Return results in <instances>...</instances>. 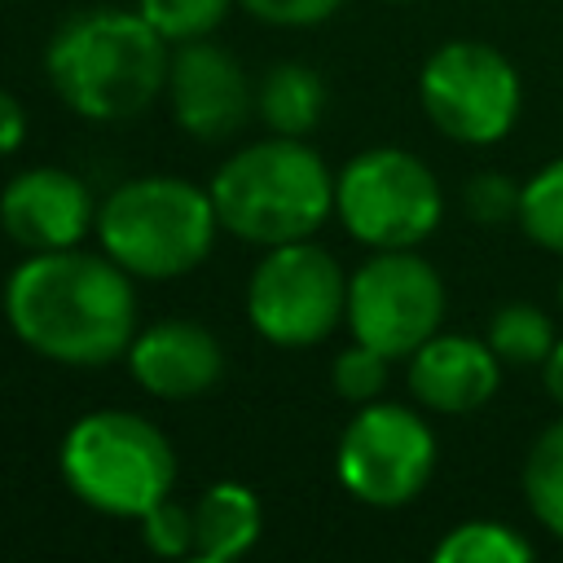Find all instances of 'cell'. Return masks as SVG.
Instances as JSON below:
<instances>
[{
	"mask_svg": "<svg viewBox=\"0 0 563 563\" xmlns=\"http://www.w3.org/2000/svg\"><path fill=\"white\" fill-rule=\"evenodd\" d=\"M0 303L18 343L53 365L97 369L136 339V277L106 251H26Z\"/></svg>",
	"mask_w": 563,
	"mask_h": 563,
	"instance_id": "6da1fadb",
	"label": "cell"
},
{
	"mask_svg": "<svg viewBox=\"0 0 563 563\" xmlns=\"http://www.w3.org/2000/svg\"><path fill=\"white\" fill-rule=\"evenodd\" d=\"M172 44L141 9L70 13L48 48L44 75L57 101L88 123H128L167 92Z\"/></svg>",
	"mask_w": 563,
	"mask_h": 563,
	"instance_id": "7a4b0ae2",
	"label": "cell"
},
{
	"mask_svg": "<svg viewBox=\"0 0 563 563\" xmlns=\"http://www.w3.org/2000/svg\"><path fill=\"white\" fill-rule=\"evenodd\" d=\"M220 229L251 246L312 238L334 216V172L303 136H264L238 145L211 176Z\"/></svg>",
	"mask_w": 563,
	"mask_h": 563,
	"instance_id": "3957f363",
	"label": "cell"
},
{
	"mask_svg": "<svg viewBox=\"0 0 563 563\" xmlns=\"http://www.w3.org/2000/svg\"><path fill=\"white\" fill-rule=\"evenodd\" d=\"M220 216L211 189L150 172L119 180L97 202V246L136 282H172L216 251Z\"/></svg>",
	"mask_w": 563,
	"mask_h": 563,
	"instance_id": "277c9868",
	"label": "cell"
},
{
	"mask_svg": "<svg viewBox=\"0 0 563 563\" xmlns=\"http://www.w3.org/2000/svg\"><path fill=\"white\" fill-rule=\"evenodd\" d=\"M62 484L110 519H141L176 488V449L136 409H92L75 418L57 449Z\"/></svg>",
	"mask_w": 563,
	"mask_h": 563,
	"instance_id": "5b68a950",
	"label": "cell"
},
{
	"mask_svg": "<svg viewBox=\"0 0 563 563\" xmlns=\"http://www.w3.org/2000/svg\"><path fill=\"white\" fill-rule=\"evenodd\" d=\"M440 180L409 150H361L334 176V216L369 251H400L427 242L440 224Z\"/></svg>",
	"mask_w": 563,
	"mask_h": 563,
	"instance_id": "8992f818",
	"label": "cell"
},
{
	"mask_svg": "<svg viewBox=\"0 0 563 563\" xmlns=\"http://www.w3.org/2000/svg\"><path fill=\"white\" fill-rule=\"evenodd\" d=\"M246 321L273 347H312L347 317V273L312 238L264 246L246 282Z\"/></svg>",
	"mask_w": 563,
	"mask_h": 563,
	"instance_id": "52a82bcc",
	"label": "cell"
},
{
	"mask_svg": "<svg viewBox=\"0 0 563 563\" xmlns=\"http://www.w3.org/2000/svg\"><path fill=\"white\" fill-rule=\"evenodd\" d=\"M435 471V435L431 427L396 400H369L352 413L334 449L339 484L378 510H396L413 501Z\"/></svg>",
	"mask_w": 563,
	"mask_h": 563,
	"instance_id": "ba28073f",
	"label": "cell"
},
{
	"mask_svg": "<svg viewBox=\"0 0 563 563\" xmlns=\"http://www.w3.org/2000/svg\"><path fill=\"white\" fill-rule=\"evenodd\" d=\"M418 97H422L427 119L449 141L493 145L515 128L519 75L493 44L449 40L422 62Z\"/></svg>",
	"mask_w": 563,
	"mask_h": 563,
	"instance_id": "9c48e42d",
	"label": "cell"
},
{
	"mask_svg": "<svg viewBox=\"0 0 563 563\" xmlns=\"http://www.w3.org/2000/svg\"><path fill=\"white\" fill-rule=\"evenodd\" d=\"M444 317V282L440 273L413 255V246L400 251H374L352 277H347V330L356 343H369L383 356H409L418 352Z\"/></svg>",
	"mask_w": 563,
	"mask_h": 563,
	"instance_id": "30bf717a",
	"label": "cell"
},
{
	"mask_svg": "<svg viewBox=\"0 0 563 563\" xmlns=\"http://www.w3.org/2000/svg\"><path fill=\"white\" fill-rule=\"evenodd\" d=\"M163 97H167L176 128L202 145L233 141L255 114V88L242 62L211 40H189L172 48Z\"/></svg>",
	"mask_w": 563,
	"mask_h": 563,
	"instance_id": "8fae6325",
	"label": "cell"
},
{
	"mask_svg": "<svg viewBox=\"0 0 563 563\" xmlns=\"http://www.w3.org/2000/svg\"><path fill=\"white\" fill-rule=\"evenodd\" d=\"M0 229L22 251L79 246L88 233H97V198L66 167H22L0 189Z\"/></svg>",
	"mask_w": 563,
	"mask_h": 563,
	"instance_id": "7c38bea8",
	"label": "cell"
},
{
	"mask_svg": "<svg viewBox=\"0 0 563 563\" xmlns=\"http://www.w3.org/2000/svg\"><path fill=\"white\" fill-rule=\"evenodd\" d=\"M128 374L154 400H194L220 387L224 378V347L220 339L189 317H163L136 330L128 347Z\"/></svg>",
	"mask_w": 563,
	"mask_h": 563,
	"instance_id": "4fadbf2b",
	"label": "cell"
},
{
	"mask_svg": "<svg viewBox=\"0 0 563 563\" xmlns=\"http://www.w3.org/2000/svg\"><path fill=\"white\" fill-rule=\"evenodd\" d=\"M501 383V356L471 334H431L409 352V391L435 413H471Z\"/></svg>",
	"mask_w": 563,
	"mask_h": 563,
	"instance_id": "5bb4252c",
	"label": "cell"
},
{
	"mask_svg": "<svg viewBox=\"0 0 563 563\" xmlns=\"http://www.w3.org/2000/svg\"><path fill=\"white\" fill-rule=\"evenodd\" d=\"M264 532V506L251 484L216 479L194 501V559L198 563H229L255 550Z\"/></svg>",
	"mask_w": 563,
	"mask_h": 563,
	"instance_id": "9a60e30c",
	"label": "cell"
},
{
	"mask_svg": "<svg viewBox=\"0 0 563 563\" xmlns=\"http://www.w3.org/2000/svg\"><path fill=\"white\" fill-rule=\"evenodd\" d=\"M255 114L277 136H308L325 114V84L308 62H273L255 88Z\"/></svg>",
	"mask_w": 563,
	"mask_h": 563,
	"instance_id": "2e32d148",
	"label": "cell"
},
{
	"mask_svg": "<svg viewBox=\"0 0 563 563\" xmlns=\"http://www.w3.org/2000/svg\"><path fill=\"white\" fill-rule=\"evenodd\" d=\"M431 559L435 563H528L532 545L497 519H466L435 541Z\"/></svg>",
	"mask_w": 563,
	"mask_h": 563,
	"instance_id": "e0dca14e",
	"label": "cell"
},
{
	"mask_svg": "<svg viewBox=\"0 0 563 563\" xmlns=\"http://www.w3.org/2000/svg\"><path fill=\"white\" fill-rule=\"evenodd\" d=\"M523 497H528L532 515L554 537H563V418L550 422L532 440L528 462H523Z\"/></svg>",
	"mask_w": 563,
	"mask_h": 563,
	"instance_id": "ac0fdd59",
	"label": "cell"
},
{
	"mask_svg": "<svg viewBox=\"0 0 563 563\" xmlns=\"http://www.w3.org/2000/svg\"><path fill=\"white\" fill-rule=\"evenodd\" d=\"M488 347L510 365H545L554 347V330L532 303H501L488 321Z\"/></svg>",
	"mask_w": 563,
	"mask_h": 563,
	"instance_id": "d6986e66",
	"label": "cell"
},
{
	"mask_svg": "<svg viewBox=\"0 0 563 563\" xmlns=\"http://www.w3.org/2000/svg\"><path fill=\"white\" fill-rule=\"evenodd\" d=\"M515 220H519V229H523L537 246L563 255V158L545 163V167L519 189V216H515Z\"/></svg>",
	"mask_w": 563,
	"mask_h": 563,
	"instance_id": "ffe728a7",
	"label": "cell"
},
{
	"mask_svg": "<svg viewBox=\"0 0 563 563\" xmlns=\"http://www.w3.org/2000/svg\"><path fill=\"white\" fill-rule=\"evenodd\" d=\"M238 0H136V9L154 22V31L176 48L189 40H207Z\"/></svg>",
	"mask_w": 563,
	"mask_h": 563,
	"instance_id": "44dd1931",
	"label": "cell"
},
{
	"mask_svg": "<svg viewBox=\"0 0 563 563\" xmlns=\"http://www.w3.org/2000/svg\"><path fill=\"white\" fill-rule=\"evenodd\" d=\"M387 365H391V356H383V352H374L369 343H356V339H352V343L334 356L330 383H334V391H339L343 400L369 405V400H378L383 387H387Z\"/></svg>",
	"mask_w": 563,
	"mask_h": 563,
	"instance_id": "7402d4cb",
	"label": "cell"
},
{
	"mask_svg": "<svg viewBox=\"0 0 563 563\" xmlns=\"http://www.w3.org/2000/svg\"><path fill=\"white\" fill-rule=\"evenodd\" d=\"M141 541L158 559H194V506H180L176 497H163L141 519Z\"/></svg>",
	"mask_w": 563,
	"mask_h": 563,
	"instance_id": "603a6c76",
	"label": "cell"
},
{
	"mask_svg": "<svg viewBox=\"0 0 563 563\" xmlns=\"http://www.w3.org/2000/svg\"><path fill=\"white\" fill-rule=\"evenodd\" d=\"M466 211L479 224H501V220L519 216V189L501 172H484L466 185Z\"/></svg>",
	"mask_w": 563,
	"mask_h": 563,
	"instance_id": "cb8c5ba5",
	"label": "cell"
},
{
	"mask_svg": "<svg viewBox=\"0 0 563 563\" xmlns=\"http://www.w3.org/2000/svg\"><path fill=\"white\" fill-rule=\"evenodd\" d=\"M264 26H317L343 9V0H238Z\"/></svg>",
	"mask_w": 563,
	"mask_h": 563,
	"instance_id": "d4e9b609",
	"label": "cell"
},
{
	"mask_svg": "<svg viewBox=\"0 0 563 563\" xmlns=\"http://www.w3.org/2000/svg\"><path fill=\"white\" fill-rule=\"evenodd\" d=\"M26 106L9 92V88H0V158H9V154H18L22 150V141H26Z\"/></svg>",
	"mask_w": 563,
	"mask_h": 563,
	"instance_id": "484cf974",
	"label": "cell"
},
{
	"mask_svg": "<svg viewBox=\"0 0 563 563\" xmlns=\"http://www.w3.org/2000/svg\"><path fill=\"white\" fill-rule=\"evenodd\" d=\"M545 387H550V396L563 405V339L550 347V356H545Z\"/></svg>",
	"mask_w": 563,
	"mask_h": 563,
	"instance_id": "4316f807",
	"label": "cell"
},
{
	"mask_svg": "<svg viewBox=\"0 0 563 563\" xmlns=\"http://www.w3.org/2000/svg\"><path fill=\"white\" fill-rule=\"evenodd\" d=\"M387 4H413V0H387Z\"/></svg>",
	"mask_w": 563,
	"mask_h": 563,
	"instance_id": "83f0119b",
	"label": "cell"
},
{
	"mask_svg": "<svg viewBox=\"0 0 563 563\" xmlns=\"http://www.w3.org/2000/svg\"><path fill=\"white\" fill-rule=\"evenodd\" d=\"M559 303H563V286H559Z\"/></svg>",
	"mask_w": 563,
	"mask_h": 563,
	"instance_id": "f1b7e54d",
	"label": "cell"
}]
</instances>
